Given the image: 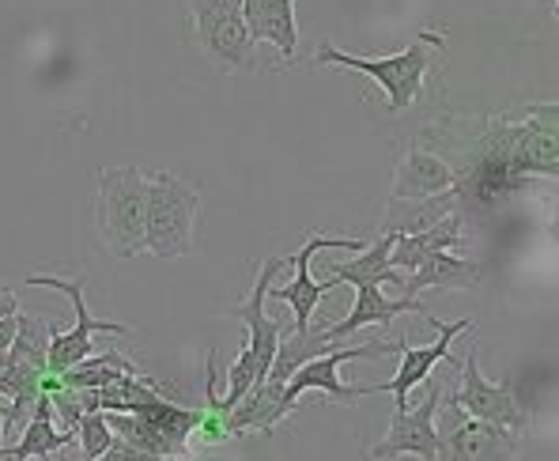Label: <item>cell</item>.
Instances as JSON below:
<instances>
[{"instance_id": "16", "label": "cell", "mask_w": 559, "mask_h": 461, "mask_svg": "<svg viewBox=\"0 0 559 461\" xmlns=\"http://www.w3.org/2000/svg\"><path fill=\"white\" fill-rule=\"evenodd\" d=\"M454 186H457V170L450 167L447 159H439L435 152H424V147H413V152L405 155V163L397 167V178H393V201L431 197Z\"/></svg>"}, {"instance_id": "10", "label": "cell", "mask_w": 559, "mask_h": 461, "mask_svg": "<svg viewBox=\"0 0 559 461\" xmlns=\"http://www.w3.org/2000/svg\"><path fill=\"white\" fill-rule=\"evenodd\" d=\"M457 370H462V390H457L454 401H450L454 413L496 419V424L511 427L518 435L525 432V413H522V405H518L511 382H488V378L480 375V367H476V352H465V359Z\"/></svg>"}, {"instance_id": "6", "label": "cell", "mask_w": 559, "mask_h": 461, "mask_svg": "<svg viewBox=\"0 0 559 461\" xmlns=\"http://www.w3.org/2000/svg\"><path fill=\"white\" fill-rule=\"evenodd\" d=\"M189 20H193L197 43L212 57L216 69L250 72L253 69V43L242 20V0H186Z\"/></svg>"}, {"instance_id": "3", "label": "cell", "mask_w": 559, "mask_h": 461, "mask_svg": "<svg viewBox=\"0 0 559 461\" xmlns=\"http://www.w3.org/2000/svg\"><path fill=\"white\" fill-rule=\"evenodd\" d=\"M144 204L147 175L140 167L98 170V238L114 258L129 261L144 250Z\"/></svg>"}, {"instance_id": "15", "label": "cell", "mask_w": 559, "mask_h": 461, "mask_svg": "<svg viewBox=\"0 0 559 461\" xmlns=\"http://www.w3.org/2000/svg\"><path fill=\"white\" fill-rule=\"evenodd\" d=\"M242 20L250 43H273L284 57H295L299 49L295 0H242Z\"/></svg>"}, {"instance_id": "1", "label": "cell", "mask_w": 559, "mask_h": 461, "mask_svg": "<svg viewBox=\"0 0 559 461\" xmlns=\"http://www.w3.org/2000/svg\"><path fill=\"white\" fill-rule=\"evenodd\" d=\"M530 175L556 178V106H537V118H491L473 144V167L457 175V186L468 182L476 201H496L499 193L525 182Z\"/></svg>"}, {"instance_id": "7", "label": "cell", "mask_w": 559, "mask_h": 461, "mask_svg": "<svg viewBox=\"0 0 559 461\" xmlns=\"http://www.w3.org/2000/svg\"><path fill=\"white\" fill-rule=\"evenodd\" d=\"M367 356H397V344L393 341H371V344H356V348H329L322 356L307 359L302 367L292 370V378L284 382V398L299 405L302 393H325L329 401H359V398H371L374 386H348L341 382V367L352 364V359H367Z\"/></svg>"}, {"instance_id": "24", "label": "cell", "mask_w": 559, "mask_h": 461, "mask_svg": "<svg viewBox=\"0 0 559 461\" xmlns=\"http://www.w3.org/2000/svg\"><path fill=\"white\" fill-rule=\"evenodd\" d=\"M4 315H15V295L12 287H0V318Z\"/></svg>"}, {"instance_id": "18", "label": "cell", "mask_w": 559, "mask_h": 461, "mask_svg": "<svg viewBox=\"0 0 559 461\" xmlns=\"http://www.w3.org/2000/svg\"><path fill=\"white\" fill-rule=\"evenodd\" d=\"M480 280V269L465 258H454L450 250H431L424 261L413 269V273L401 276V295L408 299H419V292L427 287H473Z\"/></svg>"}, {"instance_id": "4", "label": "cell", "mask_w": 559, "mask_h": 461, "mask_svg": "<svg viewBox=\"0 0 559 461\" xmlns=\"http://www.w3.org/2000/svg\"><path fill=\"white\" fill-rule=\"evenodd\" d=\"M201 212V197L186 178L159 170L147 178L144 204V250L163 261L186 258L193 250V227Z\"/></svg>"}, {"instance_id": "14", "label": "cell", "mask_w": 559, "mask_h": 461, "mask_svg": "<svg viewBox=\"0 0 559 461\" xmlns=\"http://www.w3.org/2000/svg\"><path fill=\"white\" fill-rule=\"evenodd\" d=\"M295 409H299V405L284 398V386L261 378V382H253L250 390H246V398L238 401L231 413H227V432H231V439H235V435H246V432L269 435L280 419H287Z\"/></svg>"}, {"instance_id": "19", "label": "cell", "mask_w": 559, "mask_h": 461, "mask_svg": "<svg viewBox=\"0 0 559 461\" xmlns=\"http://www.w3.org/2000/svg\"><path fill=\"white\" fill-rule=\"evenodd\" d=\"M393 230H382V235L374 238L371 246H359V258L356 261H344V265H333V284H393L401 287V269L390 265V246H393Z\"/></svg>"}, {"instance_id": "13", "label": "cell", "mask_w": 559, "mask_h": 461, "mask_svg": "<svg viewBox=\"0 0 559 461\" xmlns=\"http://www.w3.org/2000/svg\"><path fill=\"white\" fill-rule=\"evenodd\" d=\"M518 432L496 424V419H480L457 413V424L447 435H439V461H491V458H514Z\"/></svg>"}, {"instance_id": "22", "label": "cell", "mask_w": 559, "mask_h": 461, "mask_svg": "<svg viewBox=\"0 0 559 461\" xmlns=\"http://www.w3.org/2000/svg\"><path fill=\"white\" fill-rule=\"evenodd\" d=\"M76 439H80V454L87 461L106 458V450H110V442H114V432H110V424H106L103 409H87V413L80 416Z\"/></svg>"}, {"instance_id": "23", "label": "cell", "mask_w": 559, "mask_h": 461, "mask_svg": "<svg viewBox=\"0 0 559 461\" xmlns=\"http://www.w3.org/2000/svg\"><path fill=\"white\" fill-rule=\"evenodd\" d=\"M15 315H20V310H15ZM15 315L0 318V352H8V344H12V336H15Z\"/></svg>"}, {"instance_id": "5", "label": "cell", "mask_w": 559, "mask_h": 461, "mask_svg": "<svg viewBox=\"0 0 559 461\" xmlns=\"http://www.w3.org/2000/svg\"><path fill=\"white\" fill-rule=\"evenodd\" d=\"M27 287H53L61 292L64 299L72 303V329L53 326V336H49V352H46V370L61 375V370L76 367L80 359H87L95 352V333H133V326H121V322H103L87 310V299H84V280H61V276H27Z\"/></svg>"}, {"instance_id": "21", "label": "cell", "mask_w": 559, "mask_h": 461, "mask_svg": "<svg viewBox=\"0 0 559 461\" xmlns=\"http://www.w3.org/2000/svg\"><path fill=\"white\" fill-rule=\"evenodd\" d=\"M49 336H53V326L43 322L35 315H15V336L8 344L15 359L23 364H35L46 370V352H49Z\"/></svg>"}, {"instance_id": "9", "label": "cell", "mask_w": 559, "mask_h": 461, "mask_svg": "<svg viewBox=\"0 0 559 461\" xmlns=\"http://www.w3.org/2000/svg\"><path fill=\"white\" fill-rule=\"evenodd\" d=\"M442 382L427 386L424 405L416 409H397L393 424L385 432V439L371 447L374 461H390V458H419V461H439V405H442Z\"/></svg>"}, {"instance_id": "20", "label": "cell", "mask_w": 559, "mask_h": 461, "mask_svg": "<svg viewBox=\"0 0 559 461\" xmlns=\"http://www.w3.org/2000/svg\"><path fill=\"white\" fill-rule=\"evenodd\" d=\"M462 204V189H442V193L431 197H413V201H393L390 197V212L382 220V230H393V235H413V230L431 227L435 220H442L447 212H454Z\"/></svg>"}, {"instance_id": "25", "label": "cell", "mask_w": 559, "mask_h": 461, "mask_svg": "<svg viewBox=\"0 0 559 461\" xmlns=\"http://www.w3.org/2000/svg\"><path fill=\"white\" fill-rule=\"evenodd\" d=\"M0 442H4V416H0Z\"/></svg>"}, {"instance_id": "2", "label": "cell", "mask_w": 559, "mask_h": 461, "mask_svg": "<svg viewBox=\"0 0 559 461\" xmlns=\"http://www.w3.org/2000/svg\"><path fill=\"white\" fill-rule=\"evenodd\" d=\"M442 46V35H416L401 54H344L333 43H322L314 54V64H336V69H356L364 76H371L378 87L385 92V110L401 114L416 103L419 92H424V76L427 64H431V49Z\"/></svg>"}, {"instance_id": "17", "label": "cell", "mask_w": 559, "mask_h": 461, "mask_svg": "<svg viewBox=\"0 0 559 461\" xmlns=\"http://www.w3.org/2000/svg\"><path fill=\"white\" fill-rule=\"evenodd\" d=\"M76 435L69 432H57V419H53V405H49V393L43 390L27 416V427H23L20 442L15 447H4L0 442V461H31V458H53L57 450H64Z\"/></svg>"}, {"instance_id": "12", "label": "cell", "mask_w": 559, "mask_h": 461, "mask_svg": "<svg viewBox=\"0 0 559 461\" xmlns=\"http://www.w3.org/2000/svg\"><path fill=\"white\" fill-rule=\"evenodd\" d=\"M401 315H431V310L424 307L419 299H408V295H401V299H390V295L382 292V284H356V299H352V310L348 318H341L336 326H314L318 341H322V348H341V341H348L356 329H371V326H390L393 318Z\"/></svg>"}, {"instance_id": "11", "label": "cell", "mask_w": 559, "mask_h": 461, "mask_svg": "<svg viewBox=\"0 0 559 461\" xmlns=\"http://www.w3.org/2000/svg\"><path fill=\"white\" fill-rule=\"evenodd\" d=\"M427 322H431V329H439V336H435L427 348H413V344L401 336L397 341V375L390 378V382L374 386V393H393V401H397V409L408 405V393L416 390L419 382H427L431 378L435 364H442V359H450V344H454V336H462L473 329V322H439L435 315H427Z\"/></svg>"}, {"instance_id": "8", "label": "cell", "mask_w": 559, "mask_h": 461, "mask_svg": "<svg viewBox=\"0 0 559 461\" xmlns=\"http://www.w3.org/2000/svg\"><path fill=\"white\" fill-rule=\"evenodd\" d=\"M359 250V238H348V235H307V243H302L299 253H292L287 258V265H292V280L287 284H269V299L273 303H284V307H292L295 315V326L292 329H302L310 326V318H314V307L325 299L329 292H333V280H314L310 276V261H314L318 250Z\"/></svg>"}]
</instances>
